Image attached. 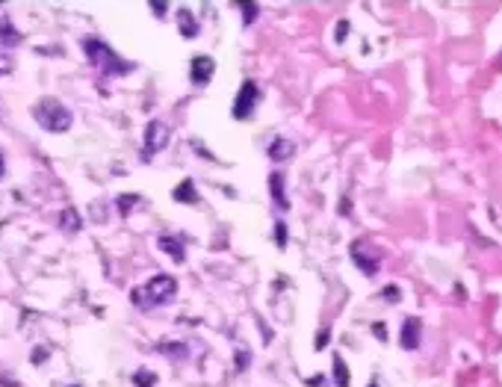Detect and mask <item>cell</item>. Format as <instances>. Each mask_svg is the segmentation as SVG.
Instances as JSON below:
<instances>
[{
  "label": "cell",
  "instance_id": "obj_1",
  "mask_svg": "<svg viewBox=\"0 0 502 387\" xmlns=\"http://www.w3.org/2000/svg\"><path fill=\"white\" fill-rule=\"evenodd\" d=\"M83 51H86V56H89V63H92L98 71L101 74H106V77H124V74H130L133 71V63H127V59H122L110 45L104 42V38H98V36H86L83 38Z\"/></svg>",
  "mask_w": 502,
  "mask_h": 387
},
{
  "label": "cell",
  "instance_id": "obj_2",
  "mask_svg": "<svg viewBox=\"0 0 502 387\" xmlns=\"http://www.w3.org/2000/svg\"><path fill=\"white\" fill-rule=\"evenodd\" d=\"M177 296V278L172 275H154L148 278V281L142 287H136V290H130V302L139 307V311H151V307H160V305H169L172 299Z\"/></svg>",
  "mask_w": 502,
  "mask_h": 387
},
{
  "label": "cell",
  "instance_id": "obj_3",
  "mask_svg": "<svg viewBox=\"0 0 502 387\" xmlns=\"http://www.w3.org/2000/svg\"><path fill=\"white\" fill-rule=\"evenodd\" d=\"M33 118H36V124L47 133H65L74 122L71 110H68L62 101H56V98H42V101L33 107Z\"/></svg>",
  "mask_w": 502,
  "mask_h": 387
},
{
  "label": "cell",
  "instance_id": "obj_4",
  "mask_svg": "<svg viewBox=\"0 0 502 387\" xmlns=\"http://www.w3.org/2000/svg\"><path fill=\"white\" fill-rule=\"evenodd\" d=\"M169 139H172L169 124H166V122H160V118H154V122H148V127H145V139H142V160L148 163L154 154H160L163 148L169 145Z\"/></svg>",
  "mask_w": 502,
  "mask_h": 387
},
{
  "label": "cell",
  "instance_id": "obj_5",
  "mask_svg": "<svg viewBox=\"0 0 502 387\" xmlns=\"http://www.w3.org/2000/svg\"><path fill=\"white\" fill-rule=\"evenodd\" d=\"M260 104V89L254 80H245L240 86V92H236V101H233V118L236 122H245V118H251L254 110H258Z\"/></svg>",
  "mask_w": 502,
  "mask_h": 387
},
{
  "label": "cell",
  "instance_id": "obj_6",
  "mask_svg": "<svg viewBox=\"0 0 502 387\" xmlns=\"http://www.w3.org/2000/svg\"><path fill=\"white\" fill-rule=\"evenodd\" d=\"M352 263L358 266V269L367 275V278H372L378 272V266H381V254H376L369 249V243H363V240H358L352 245Z\"/></svg>",
  "mask_w": 502,
  "mask_h": 387
},
{
  "label": "cell",
  "instance_id": "obj_7",
  "mask_svg": "<svg viewBox=\"0 0 502 387\" xmlns=\"http://www.w3.org/2000/svg\"><path fill=\"white\" fill-rule=\"evenodd\" d=\"M213 74H216L213 56H192V63H190V80H192V86H207L213 80Z\"/></svg>",
  "mask_w": 502,
  "mask_h": 387
},
{
  "label": "cell",
  "instance_id": "obj_8",
  "mask_svg": "<svg viewBox=\"0 0 502 387\" xmlns=\"http://www.w3.org/2000/svg\"><path fill=\"white\" fill-rule=\"evenodd\" d=\"M420 340H422V320L420 316H408L405 322H402V334H399V343L402 349H420Z\"/></svg>",
  "mask_w": 502,
  "mask_h": 387
},
{
  "label": "cell",
  "instance_id": "obj_9",
  "mask_svg": "<svg viewBox=\"0 0 502 387\" xmlns=\"http://www.w3.org/2000/svg\"><path fill=\"white\" fill-rule=\"evenodd\" d=\"M266 154H269V160H275V163H287L295 154V142L287 136H275L269 142V148H266Z\"/></svg>",
  "mask_w": 502,
  "mask_h": 387
},
{
  "label": "cell",
  "instance_id": "obj_10",
  "mask_svg": "<svg viewBox=\"0 0 502 387\" xmlns=\"http://www.w3.org/2000/svg\"><path fill=\"white\" fill-rule=\"evenodd\" d=\"M269 195H272V201H275V207H278L281 213L290 210V198H287V186H284V175L281 172L269 175Z\"/></svg>",
  "mask_w": 502,
  "mask_h": 387
},
{
  "label": "cell",
  "instance_id": "obj_11",
  "mask_svg": "<svg viewBox=\"0 0 502 387\" xmlns=\"http://www.w3.org/2000/svg\"><path fill=\"white\" fill-rule=\"evenodd\" d=\"M157 245H160V249H163L166 254H169L174 263H183V261H186V249H183V243L177 240V236H169V234H163L160 240H157Z\"/></svg>",
  "mask_w": 502,
  "mask_h": 387
},
{
  "label": "cell",
  "instance_id": "obj_12",
  "mask_svg": "<svg viewBox=\"0 0 502 387\" xmlns=\"http://www.w3.org/2000/svg\"><path fill=\"white\" fill-rule=\"evenodd\" d=\"M177 27H181V36L183 38H195V36L201 33V27H198V21H195V15L186 6L177 9Z\"/></svg>",
  "mask_w": 502,
  "mask_h": 387
},
{
  "label": "cell",
  "instance_id": "obj_13",
  "mask_svg": "<svg viewBox=\"0 0 502 387\" xmlns=\"http://www.w3.org/2000/svg\"><path fill=\"white\" fill-rule=\"evenodd\" d=\"M157 352L166 355V358H172V361H186V358H190V349H186V343H174V340L157 343Z\"/></svg>",
  "mask_w": 502,
  "mask_h": 387
},
{
  "label": "cell",
  "instance_id": "obj_14",
  "mask_svg": "<svg viewBox=\"0 0 502 387\" xmlns=\"http://www.w3.org/2000/svg\"><path fill=\"white\" fill-rule=\"evenodd\" d=\"M0 42H3L6 47H15L18 42H21V33L12 27V21H9L6 15H0Z\"/></svg>",
  "mask_w": 502,
  "mask_h": 387
},
{
  "label": "cell",
  "instance_id": "obj_15",
  "mask_svg": "<svg viewBox=\"0 0 502 387\" xmlns=\"http://www.w3.org/2000/svg\"><path fill=\"white\" fill-rule=\"evenodd\" d=\"M174 195V201H183V204H198V192H195V181H190V177H186V181L177 186V190L172 192Z\"/></svg>",
  "mask_w": 502,
  "mask_h": 387
},
{
  "label": "cell",
  "instance_id": "obj_16",
  "mask_svg": "<svg viewBox=\"0 0 502 387\" xmlns=\"http://www.w3.org/2000/svg\"><path fill=\"white\" fill-rule=\"evenodd\" d=\"M59 228L68 234H77L80 231V213H77L74 207H65V210L59 213Z\"/></svg>",
  "mask_w": 502,
  "mask_h": 387
},
{
  "label": "cell",
  "instance_id": "obj_17",
  "mask_svg": "<svg viewBox=\"0 0 502 387\" xmlns=\"http://www.w3.org/2000/svg\"><path fill=\"white\" fill-rule=\"evenodd\" d=\"M334 384L337 387H349L352 384V375H349V366L340 355H334Z\"/></svg>",
  "mask_w": 502,
  "mask_h": 387
},
{
  "label": "cell",
  "instance_id": "obj_18",
  "mask_svg": "<svg viewBox=\"0 0 502 387\" xmlns=\"http://www.w3.org/2000/svg\"><path fill=\"white\" fill-rule=\"evenodd\" d=\"M133 384L136 387H154L157 384V375L151 370H139V373H133Z\"/></svg>",
  "mask_w": 502,
  "mask_h": 387
},
{
  "label": "cell",
  "instance_id": "obj_19",
  "mask_svg": "<svg viewBox=\"0 0 502 387\" xmlns=\"http://www.w3.org/2000/svg\"><path fill=\"white\" fill-rule=\"evenodd\" d=\"M115 204H118V210H122V216H127L133 210V204H139V195H122Z\"/></svg>",
  "mask_w": 502,
  "mask_h": 387
},
{
  "label": "cell",
  "instance_id": "obj_20",
  "mask_svg": "<svg viewBox=\"0 0 502 387\" xmlns=\"http://www.w3.org/2000/svg\"><path fill=\"white\" fill-rule=\"evenodd\" d=\"M240 9H242V21H245V27L249 24H254V18H258V3H240Z\"/></svg>",
  "mask_w": 502,
  "mask_h": 387
},
{
  "label": "cell",
  "instance_id": "obj_21",
  "mask_svg": "<svg viewBox=\"0 0 502 387\" xmlns=\"http://www.w3.org/2000/svg\"><path fill=\"white\" fill-rule=\"evenodd\" d=\"M275 243H278L281 249L287 245V225L284 222H275Z\"/></svg>",
  "mask_w": 502,
  "mask_h": 387
},
{
  "label": "cell",
  "instance_id": "obj_22",
  "mask_svg": "<svg viewBox=\"0 0 502 387\" xmlns=\"http://www.w3.org/2000/svg\"><path fill=\"white\" fill-rule=\"evenodd\" d=\"M381 299H387V302H393V305H396V302L402 299L399 287H384V290H381Z\"/></svg>",
  "mask_w": 502,
  "mask_h": 387
},
{
  "label": "cell",
  "instance_id": "obj_23",
  "mask_svg": "<svg viewBox=\"0 0 502 387\" xmlns=\"http://www.w3.org/2000/svg\"><path fill=\"white\" fill-rule=\"evenodd\" d=\"M245 364H251V355H245L242 349H236V366H240V370H245Z\"/></svg>",
  "mask_w": 502,
  "mask_h": 387
},
{
  "label": "cell",
  "instance_id": "obj_24",
  "mask_svg": "<svg viewBox=\"0 0 502 387\" xmlns=\"http://www.w3.org/2000/svg\"><path fill=\"white\" fill-rule=\"evenodd\" d=\"M328 337H331V331H328V329H322V334H317V349H325Z\"/></svg>",
  "mask_w": 502,
  "mask_h": 387
},
{
  "label": "cell",
  "instance_id": "obj_25",
  "mask_svg": "<svg viewBox=\"0 0 502 387\" xmlns=\"http://www.w3.org/2000/svg\"><path fill=\"white\" fill-rule=\"evenodd\" d=\"M12 71V59L9 56H0V74H9Z\"/></svg>",
  "mask_w": 502,
  "mask_h": 387
},
{
  "label": "cell",
  "instance_id": "obj_26",
  "mask_svg": "<svg viewBox=\"0 0 502 387\" xmlns=\"http://www.w3.org/2000/svg\"><path fill=\"white\" fill-rule=\"evenodd\" d=\"M349 213H352L349 201H346V198H340V216H349Z\"/></svg>",
  "mask_w": 502,
  "mask_h": 387
},
{
  "label": "cell",
  "instance_id": "obj_27",
  "mask_svg": "<svg viewBox=\"0 0 502 387\" xmlns=\"http://www.w3.org/2000/svg\"><path fill=\"white\" fill-rule=\"evenodd\" d=\"M166 9H169L166 3H151V12H157V15H166Z\"/></svg>",
  "mask_w": 502,
  "mask_h": 387
},
{
  "label": "cell",
  "instance_id": "obj_28",
  "mask_svg": "<svg viewBox=\"0 0 502 387\" xmlns=\"http://www.w3.org/2000/svg\"><path fill=\"white\" fill-rule=\"evenodd\" d=\"M346 33H349V24L346 21L337 24V38H340V42H343V36H346Z\"/></svg>",
  "mask_w": 502,
  "mask_h": 387
},
{
  "label": "cell",
  "instance_id": "obj_29",
  "mask_svg": "<svg viewBox=\"0 0 502 387\" xmlns=\"http://www.w3.org/2000/svg\"><path fill=\"white\" fill-rule=\"evenodd\" d=\"M372 331H376V337H381V340L387 337V334H384V322H376V329H372Z\"/></svg>",
  "mask_w": 502,
  "mask_h": 387
},
{
  "label": "cell",
  "instance_id": "obj_30",
  "mask_svg": "<svg viewBox=\"0 0 502 387\" xmlns=\"http://www.w3.org/2000/svg\"><path fill=\"white\" fill-rule=\"evenodd\" d=\"M308 384H310V387H325V379H310Z\"/></svg>",
  "mask_w": 502,
  "mask_h": 387
},
{
  "label": "cell",
  "instance_id": "obj_31",
  "mask_svg": "<svg viewBox=\"0 0 502 387\" xmlns=\"http://www.w3.org/2000/svg\"><path fill=\"white\" fill-rule=\"evenodd\" d=\"M0 177H3V154H0Z\"/></svg>",
  "mask_w": 502,
  "mask_h": 387
},
{
  "label": "cell",
  "instance_id": "obj_32",
  "mask_svg": "<svg viewBox=\"0 0 502 387\" xmlns=\"http://www.w3.org/2000/svg\"><path fill=\"white\" fill-rule=\"evenodd\" d=\"M369 387H381V384H378V379H372V382H369Z\"/></svg>",
  "mask_w": 502,
  "mask_h": 387
},
{
  "label": "cell",
  "instance_id": "obj_33",
  "mask_svg": "<svg viewBox=\"0 0 502 387\" xmlns=\"http://www.w3.org/2000/svg\"><path fill=\"white\" fill-rule=\"evenodd\" d=\"M71 387H80V384H71Z\"/></svg>",
  "mask_w": 502,
  "mask_h": 387
}]
</instances>
